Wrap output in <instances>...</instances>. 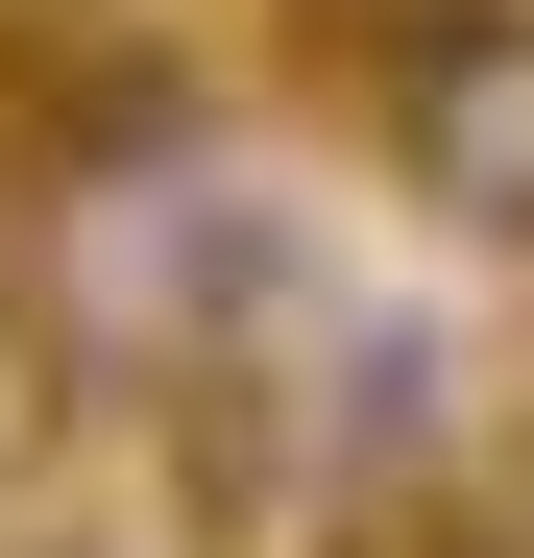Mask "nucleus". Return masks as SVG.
Wrapping results in <instances>:
<instances>
[{
  "mask_svg": "<svg viewBox=\"0 0 534 558\" xmlns=\"http://www.w3.org/2000/svg\"><path fill=\"white\" fill-rule=\"evenodd\" d=\"M340 98H365V170L437 243L534 267V0H365L340 25Z\"/></svg>",
  "mask_w": 534,
  "mask_h": 558,
  "instance_id": "obj_1",
  "label": "nucleus"
},
{
  "mask_svg": "<svg viewBox=\"0 0 534 558\" xmlns=\"http://www.w3.org/2000/svg\"><path fill=\"white\" fill-rule=\"evenodd\" d=\"M292 558H510V534H486V510H462V486H389V510H316V534H292Z\"/></svg>",
  "mask_w": 534,
  "mask_h": 558,
  "instance_id": "obj_2",
  "label": "nucleus"
},
{
  "mask_svg": "<svg viewBox=\"0 0 534 558\" xmlns=\"http://www.w3.org/2000/svg\"><path fill=\"white\" fill-rule=\"evenodd\" d=\"M292 25H365V0H292Z\"/></svg>",
  "mask_w": 534,
  "mask_h": 558,
  "instance_id": "obj_3",
  "label": "nucleus"
}]
</instances>
